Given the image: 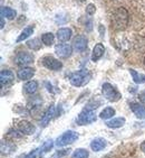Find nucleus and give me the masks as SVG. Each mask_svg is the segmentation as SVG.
Instances as JSON below:
<instances>
[{
	"mask_svg": "<svg viewBox=\"0 0 145 158\" xmlns=\"http://www.w3.org/2000/svg\"><path fill=\"white\" fill-rule=\"evenodd\" d=\"M54 140H52V139H48V140H46L45 143H42L41 146H40V148H41V152H42V154L45 155V154H47L48 152H50L52 150V148L54 147Z\"/></svg>",
	"mask_w": 145,
	"mask_h": 158,
	"instance_id": "obj_28",
	"label": "nucleus"
},
{
	"mask_svg": "<svg viewBox=\"0 0 145 158\" xmlns=\"http://www.w3.org/2000/svg\"><path fill=\"white\" fill-rule=\"evenodd\" d=\"M42 65L50 71H59L63 67V63L53 56H45L41 60Z\"/></svg>",
	"mask_w": 145,
	"mask_h": 158,
	"instance_id": "obj_7",
	"label": "nucleus"
},
{
	"mask_svg": "<svg viewBox=\"0 0 145 158\" xmlns=\"http://www.w3.org/2000/svg\"><path fill=\"white\" fill-rule=\"evenodd\" d=\"M54 116H55V106H54V104H52V106L47 109V111L44 113V116L41 117V120H40V126H41V127H47Z\"/></svg>",
	"mask_w": 145,
	"mask_h": 158,
	"instance_id": "obj_15",
	"label": "nucleus"
},
{
	"mask_svg": "<svg viewBox=\"0 0 145 158\" xmlns=\"http://www.w3.org/2000/svg\"><path fill=\"white\" fill-rule=\"evenodd\" d=\"M89 157V152L87 149L85 148H77L74 150L72 155V158H88Z\"/></svg>",
	"mask_w": 145,
	"mask_h": 158,
	"instance_id": "obj_25",
	"label": "nucleus"
},
{
	"mask_svg": "<svg viewBox=\"0 0 145 158\" xmlns=\"http://www.w3.org/2000/svg\"><path fill=\"white\" fill-rule=\"evenodd\" d=\"M16 149V146L14 145V143H9V141H2L1 143V154L2 155H9V154H11L14 150Z\"/></svg>",
	"mask_w": 145,
	"mask_h": 158,
	"instance_id": "obj_22",
	"label": "nucleus"
},
{
	"mask_svg": "<svg viewBox=\"0 0 145 158\" xmlns=\"http://www.w3.org/2000/svg\"><path fill=\"white\" fill-rule=\"evenodd\" d=\"M92 79V73L88 70L84 69V70L77 71L74 72L69 75V82L72 86H84L87 84Z\"/></svg>",
	"mask_w": 145,
	"mask_h": 158,
	"instance_id": "obj_2",
	"label": "nucleus"
},
{
	"mask_svg": "<svg viewBox=\"0 0 145 158\" xmlns=\"http://www.w3.org/2000/svg\"><path fill=\"white\" fill-rule=\"evenodd\" d=\"M128 20H130L128 11L123 7H120L112 15V28H114L115 31H123L127 27Z\"/></svg>",
	"mask_w": 145,
	"mask_h": 158,
	"instance_id": "obj_1",
	"label": "nucleus"
},
{
	"mask_svg": "<svg viewBox=\"0 0 145 158\" xmlns=\"http://www.w3.org/2000/svg\"><path fill=\"white\" fill-rule=\"evenodd\" d=\"M95 11H96V7H95V5H93V3L87 5V7H86V14H87L88 16H93L94 14H95Z\"/></svg>",
	"mask_w": 145,
	"mask_h": 158,
	"instance_id": "obj_31",
	"label": "nucleus"
},
{
	"mask_svg": "<svg viewBox=\"0 0 145 158\" xmlns=\"http://www.w3.org/2000/svg\"><path fill=\"white\" fill-rule=\"evenodd\" d=\"M113 116H115V109L112 106H106L105 109L100 113V117L104 120H108V119L113 118Z\"/></svg>",
	"mask_w": 145,
	"mask_h": 158,
	"instance_id": "obj_24",
	"label": "nucleus"
},
{
	"mask_svg": "<svg viewBox=\"0 0 145 158\" xmlns=\"http://www.w3.org/2000/svg\"><path fill=\"white\" fill-rule=\"evenodd\" d=\"M132 112L135 114L136 118L139 119H145V106L139 102H132L130 104Z\"/></svg>",
	"mask_w": 145,
	"mask_h": 158,
	"instance_id": "obj_13",
	"label": "nucleus"
},
{
	"mask_svg": "<svg viewBox=\"0 0 145 158\" xmlns=\"http://www.w3.org/2000/svg\"><path fill=\"white\" fill-rule=\"evenodd\" d=\"M100 104V102L98 101V102H95V100H92L89 103H87V106H86V108L85 109H88V110H94L96 109V108H98V106Z\"/></svg>",
	"mask_w": 145,
	"mask_h": 158,
	"instance_id": "obj_32",
	"label": "nucleus"
},
{
	"mask_svg": "<svg viewBox=\"0 0 145 158\" xmlns=\"http://www.w3.org/2000/svg\"><path fill=\"white\" fill-rule=\"evenodd\" d=\"M96 119H97L96 113L94 112V110L84 109L82 112L77 116V118H76V123L78 126L91 125V123L96 121Z\"/></svg>",
	"mask_w": 145,
	"mask_h": 158,
	"instance_id": "obj_5",
	"label": "nucleus"
},
{
	"mask_svg": "<svg viewBox=\"0 0 145 158\" xmlns=\"http://www.w3.org/2000/svg\"><path fill=\"white\" fill-rule=\"evenodd\" d=\"M85 28H86V31H91L92 29H93V27H92V20H89L87 24L85 25Z\"/></svg>",
	"mask_w": 145,
	"mask_h": 158,
	"instance_id": "obj_33",
	"label": "nucleus"
},
{
	"mask_svg": "<svg viewBox=\"0 0 145 158\" xmlns=\"http://www.w3.org/2000/svg\"><path fill=\"white\" fill-rule=\"evenodd\" d=\"M38 89V82L37 81H28L24 85V91L27 94H33Z\"/></svg>",
	"mask_w": 145,
	"mask_h": 158,
	"instance_id": "obj_20",
	"label": "nucleus"
},
{
	"mask_svg": "<svg viewBox=\"0 0 145 158\" xmlns=\"http://www.w3.org/2000/svg\"><path fill=\"white\" fill-rule=\"evenodd\" d=\"M100 36L103 37L104 33H105V28L103 27V25H100Z\"/></svg>",
	"mask_w": 145,
	"mask_h": 158,
	"instance_id": "obj_36",
	"label": "nucleus"
},
{
	"mask_svg": "<svg viewBox=\"0 0 145 158\" xmlns=\"http://www.w3.org/2000/svg\"><path fill=\"white\" fill-rule=\"evenodd\" d=\"M144 64H145V57H144Z\"/></svg>",
	"mask_w": 145,
	"mask_h": 158,
	"instance_id": "obj_39",
	"label": "nucleus"
},
{
	"mask_svg": "<svg viewBox=\"0 0 145 158\" xmlns=\"http://www.w3.org/2000/svg\"><path fill=\"white\" fill-rule=\"evenodd\" d=\"M141 150H142V152L145 154V140L143 141L142 143H141Z\"/></svg>",
	"mask_w": 145,
	"mask_h": 158,
	"instance_id": "obj_37",
	"label": "nucleus"
},
{
	"mask_svg": "<svg viewBox=\"0 0 145 158\" xmlns=\"http://www.w3.org/2000/svg\"><path fill=\"white\" fill-rule=\"evenodd\" d=\"M5 27V18L3 17H1V28Z\"/></svg>",
	"mask_w": 145,
	"mask_h": 158,
	"instance_id": "obj_38",
	"label": "nucleus"
},
{
	"mask_svg": "<svg viewBox=\"0 0 145 158\" xmlns=\"http://www.w3.org/2000/svg\"><path fill=\"white\" fill-rule=\"evenodd\" d=\"M33 26H28V27H26L24 31L20 33V35L18 36V38H17V43L27 40L30 35H33Z\"/></svg>",
	"mask_w": 145,
	"mask_h": 158,
	"instance_id": "obj_23",
	"label": "nucleus"
},
{
	"mask_svg": "<svg viewBox=\"0 0 145 158\" xmlns=\"http://www.w3.org/2000/svg\"><path fill=\"white\" fill-rule=\"evenodd\" d=\"M69 152L70 150H66V149H65V150H58L52 158H64L65 156H67L69 154Z\"/></svg>",
	"mask_w": 145,
	"mask_h": 158,
	"instance_id": "obj_30",
	"label": "nucleus"
},
{
	"mask_svg": "<svg viewBox=\"0 0 145 158\" xmlns=\"http://www.w3.org/2000/svg\"><path fill=\"white\" fill-rule=\"evenodd\" d=\"M45 85L47 86V90H48L49 92L54 93V90H53V85L50 84V83H49V82H45Z\"/></svg>",
	"mask_w": 145,
	"mask_h": 158,
	"instance_id": "obj_35",
	"label": "nucleus"
},
{
	"mask_svg": "<svg viewBox=\"0 0 145 158\" xmlns=\"http://www.w3.org/2000/svg\"><path fill=\"white\" fill-rule=\"evenodd\" d=\"M77 139H78V134H77L76 131L67 130L56 139L55 145L57 147H65V146H68V145L74 143Z\"/></svg>",
	"mask_w": 145,
	"mask_h": 158,
	"instance_id": "obj_3",
	"label": "nucleus"
},
{
	"mask_svg": "<svg viewBox=\"0 0 145 158\" xmlns=\"http://www.w3.org/2000/svg\"><path fill=\"white\" fill-rule=\"evenodd\" d=\"M33 62V55L28 52H20L16 55L15 57V63L18 66L25 67L28 66L29 64H31Z\"/></svg>",
	"mask_w": 145,
	"mask_h": 158,
	"instance_id": "obj_6",
	"label": "nucleus"
},
{
	"mask_svg": "<svg viewBox=\"0 0 145 158\" xmlns=\"http://www.w3.org/2000/svg\"><path fill=\"white\" fill-rule=\"evenodd\" d=\"M125 122H126L125 118L118 117V118H113L111 120H108V121L106 122V126L108 128H111V129H118V128L123 127L125 125Z\"/></svg>",
	"mask_w": 145,
	"mask_h": 158,
	"instance_id": "obj_18",
	"label": "nucleus"
},
{
	"mask_svg": "<svg viewBox=\"0 0 145 158\" xmlns=\"http://www.w3.org/2000/svg\"><path fill=\"white\" fill-rule=\"evenodd\" d=\"M55 53L61 58H67L72 55V47L69 44H58L55 46Z\"/></svg>",
	"mask_w": 145,
	"mask_h": 158,
	"instance_id": "obj_9",
	"label": "nucleus"
},
{
	"mask_svg": "<svg viewBox=\"0 0 145 158\" xmlns=\"http://www.w3.org/2000/svg\"><path fill=\"white\" fill-rule=\"evenodd\" d=\"M41 42L45 44L46 46H52L55 42V36L52 33H45L41 36Z\"/></svg>",
	"mask_w": 145,
	"mask_h": 158,
	"instance_id": "obj_26",
	"label": "nucleus"
},
{
	"mask_svg": "<svg viewBox=\"0 0 145 158\" xmlns=\"http://www.w3.org/2000/svg\"><path fill=\"white\" fill-rule=\"evenodd\" d=\"M104 53H105V47H104V45L102 44V43H98V44H96V45L94 46L93 48V53H92V61L93 62H97L98 60H100L102 58V56L104 55Z\"/></svg>",
	"mask_w": 145,
	"mask_h": 158,
	"instance_id": "obj_16",
	"label": "nucleus"
},
{
	"mask_svg": "<svg viewBox=\"0 0 145 158\" xmlns=\"http://www.w3.org/2000/svg\"><path fill=\"white\" fill-rule=\"evenodd\" d=\"M106 146H107V141L104 138H100V137L95 138L91 143V149L95 152L103 150Z\"/></svg>",
	"mask_w": 145,
	"mask_h": 158,
	"instance_id": "obj_17",
	"label": "nucleus"
},
{
	"mask_svg": "<svg viewBox=\"0 0 145 158\" xmlns=\"http://www.w3.org/2000/svg\"><path fill=\"white\" fill-rule=\"evenodd\" d=\"M22 135L24 134L18 129V130H10L7 136H8V137H11V138H21L22 137Z\"/></svg>",
	"mask_w": 145,
	"mask_h": 158,
	"instance_id": "obj_29",
	"label": "nucleus"
},
{
	"mask_svg": "<svg viewBox=\"0 0 145 158\" xmlns=\"http://www.w3.org/2000/svg\"><path fill=\"white\" fill-rule=\"evenodd\" d=\"M27 46L33 51H39L40 47H41V43L38 38H33V40L27 42Z\"/></svg>",
	"mask_w": 145,
	"mask_h": 158,
	"instance_id": "obj_27",
	"label": "nucleus"
},
{
	"mask_svg": "<svg viewBox=\"0 0 145 158\" xmlns=\"http://www.w3.org/2000/svg\"><path fill=\"white\" fill-rule=\"evenodd\" d=\"M139 101L141 102H143V103H145V91H143V92H141L139 93Z\"/></svg>",
	"mask_w": 145,
	"mask_h": 158,
	"instance_id": "obj_34",
	"label": "nucleus"
},
{
	"mask_svg": "<svg viewBox=\"0 0 145 158\" xmlns=\"http://www.w3.org/2000/svg\"><path fill=\"white\" fill-rule=\"evenodd\" d=\"M33 75H35V70L28 66L21 67L20 70H18V72H17V77L21 81H27V80L33 79Z\"/></svg>",
	"mask_w": 145,
	"mask_h": 158,
	"instance_id": "obj_12",
	"label": "nucleus"
},
{
	"mask_svg": "<svg viewBox=\"0 0 145 158\" xmlns=\"http://www.w3.org/2000/svg\"><path fill=\"white\" fill-rule=\"evenodd\" d=\"M17 127L25 135H33L36 131V127L31 122L27 121V120H21V121H19Z\"/></svg>",
	"mask_w": 145,
	"mask_h": 158,
	"instance_id": "obj_11",
	"label": "nucleus"
},
{
	"mask_svg": "<svg viewBox=\"0 0 145 158\" xmlns=\"http://www.w3.org/2000/svg\"><path fill=\"white\" fill-rule=\"evenodd\" d=\"M72 31L70 28H59L56 33V36H57L58 40L59 42H68V40L72 38Z\"/></svg>",
	"mask_w": 145,
	"mask_h": 158,
	"instance_id": "obj_14",
	"label": "nucleus"
},
{
	"mask_svg": "<svg viewBox=\"0 0 145 158\" xmlns=\"http://www.w3.org/2000/svg\"><path fill=\"white\" fill-rule=\"evenodd\" d=\"M16 16H17L16 10L10 8V7H2L1 8V17H3V18L6 17L7 19L12 20V19L16 18Z\"/></svg>",
	"mask_w": 145,
	"mask_h": 158,
	"instance_id": "obj_19",
	"label": "nucleus"
},
{
	"mask_svg": "<svg viewBox=\"0 0 145 158\" xmlns=\"http://www.w3.org/2000/svg\"><path fill=\"white\" fill-rule=\"evenodd\" d=\"M72 46L75 51H77L78 53H83L87 49V38L83 35H79V36L75 37V40L72 42Z\"/></svg>",
	"mask_w": 145,
	"mask_h": 158,
	"instance_id": "obj_10",
	"label": "nucleus"
},
{
	"mask_svg": "<svg viewBox=\"0 0 145 158\" xmlns=\"http://www.w3.org/2000/svg\"><path fill=\"white\" fill-rule=\"evenodd\" d=\"M130 74L132 75V79H133V81L136 83V84H143V83H145L144 74L139 73V72H136V71L133 70V69H131L130 70Z\"/></svg>",
	"mask_w": 145,
	"mask_h": 158,
	"instance_id": "obj_21",
	"label": "nucleus"
},
{
	"mask_svg": "<svg viewBox=\"0 0 145 158\" xmlns=\"http://www.w3.org/2000/svg\"><path fill=\"white\" fill-rule=\"evenodd\" d=\"M102 93L106 100L111 101V102H117L122 98V94L117 91V89H115V86L107 82L102 85Z\"/></svg>",
	"mask_w": 145,
	"mask_h": 158,
	"instance_id": "obj_4",
	"label": "nucleus"
},
{
	"mask_svg": "<svg viewBox=\"0 0 145 158\" xmlns=\"http://www.w3.org/2000/svg\"><path fill=\"white\" fill-rule=\"evenodd\" d=\"M15 81V74L10 70H2L0 73V82H1V88H8Z\"/></svg>",
	"mask_w": 145,
	"mask_h": 158,
	"instance_id": "obj_8",
	"label": "nucleus"
}]
</instances>
